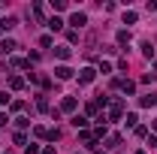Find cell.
Masks as SVG:
<instances>
[{
    "label": "cell",
    "mask_w": 157,
    "mask_h": 154,
    "mask_svg": "<svg viewBox=\"0 0 157 154\" xmlns=\"http://www.w3.org/2000/svg\"><path fill=\"white\" fill-rule=\"evenodd\" d=\"M94 73H97V70H91V67H85V70L78 73V82H82V85H88V82H94Z\"/></svg>",
    "instance_id": "1"
},
{
    "label": "cell",
    "mask_w": 157,
    "mask_h": 154,
    "mask_svg": "<svg viewBox=\"0 0 157 154\" xmlns=\"http://www.w3.org/2000/svg\"><path fill=\"white\" fill-rule=\"evenodd\" d=\"M70 24H73V27H85V24H88V15H85V12H76V15L70 18Z\"/></svg>",
    "instance_id": "2"
},
{
    "label": "cell",
    "mask_w": 157,
    "mask_h": 154,
    "mask_svg": "<svg viewBox=\"0 0 157 154\" xmlns=\"http://www.w3.org/2000/svg\"><path fill=\"white\" fill-rule=\"evenodd\" d=\"M55 76H58V79H70V76H73V70H70V67H58Z\"/></svg>",
    "instance_id": "3"
},
{
    "label": "cell",
    "mask_w": 157,
    "mask_h": 154,
    "mask_svg": "<svg viewBox=\"0 0 157 154\" xmlns=\"http://www.w3.org/2000/svg\"><path fill=\"white\" fill-rule=\"evenodd\" d=\"M12 48H15V42H12V39H3V42H0V52H3V55H9Z\"/></svg>",
    "instance_id": "4"
},
{
    "label": "cell",
    "mask_w": 157,
    "mask_h": 154,
    "mask_svg": "<svg viewBox=\"0 0 157 154\" xmlns=\"http://www.w3.org/2000/svg\"><path fill=\"white\" fill-rule=\"evenodd\" d=\"M12 27H15V18H12V15H9V18H3V21H0V30H12Z\"/></svg>",
    "instance_id": "5"
},
{
    "label": "cell",
    "mask_w": 157,
    "mask_h": 154,
    "mask_svg": "<svg viewBox=\"0 0 157 154\" xmlns=\"http://www.w3.org/2000/svg\"><path fill=\"white\" fill-rule=\"evenodd\" d=\"M55 55H58V58H63V60H67V58H70V45H58V52H55Z\"/></svg>",
    "instance_id": "6"
},
{
    "label": "cell",
    "mask_w": 157,
    "mask_h": 154,
    "mask_svg": "<svg viewBox=\"0 0 157 154\" xmlns=\"http://www.w3.org/2000/svg\"><path fill=\"white\" fill-rule=\"evenodd\" d=\"M154 103H157L154 94H145V97H142V106H154Z\"/></svg>",
    "instance_id": "7"
},
{
    "label": "cell",
    "mask_w": 157,
    "mask_h": 154,
    "mask_svg": "<svg viewBox=\"0 0 157 154\" xmlns=\"http://www.w3.org/2000/svg\"><path fill=\"white\" fill-rule=\"evenodd\" d=\"M48 27H52V30H60V27H63V21H60V18H48Z\"/></svg>",
    "instance_id": "8"
},
{
    "label": "cell",
    "mask_w": 157,
    "mask_h": 154,
    "mask_svg": "<svg viewBox=\"0 0 157 154\" xmlns=\"http://www.w3.org/2000/svg\"><path fill=\"white\" fill-rule=\"evenodd\" d=\"M70 109H76V100H73V97H67V100H63V112H70Z\"/></svg>",
    "instance_id": "9"
},
{
    "label": "cell",
    "mask_w": 157,
    "mask_h": 154,
    "mask_svg": "<svg viewBox=\"0 0 157 154\" xmlns=\"http://www.w3.org/2000/svg\"><path fill=\"white\" fill-rule=\"evenodd\" d=\"M109 148H112V151L121 148V136H112V139H109Z\"/></svg>",
    "instance_id": "10"
},
{
    "label": "cell",
    "mask_w": 157,
    "mask_h": 154,
    "mask_svg": "<svg viewBox=\"0 0 157 154\" xmlns=\"http://www.w3.org/2000/svg\"><path fill=\"white\" fill-rule=\"evenodd\" d=\"M154 130H157V121H154Z\"/></svg>",
    "instance_id": "11"
},
{
    "label": "cell",
    "mask_w": 157,
    "mask_h": 154,
    "mask_svg": "<svg viewBox=\"0 0 157 154\" xmlns=\"http://www.w3.org/2000/svg\"><path fill=\"white\" fill-rule=\"evenodd\" d=\"M139 154H145V151H139Z\"/></svg>",
    "instance_id": "12"
}]
</instances>
